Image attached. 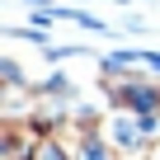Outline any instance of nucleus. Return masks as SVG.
<instances>
[{
  "label": "nucleus",
  "instance_id": "f257e3e1",
  "mask_svg": "<svg viewBox=\"0 0 160 160\" xmlns=\"http://www.w3.org/2000/svg\"><path fill=\"white\" fill-rule=\"evenodd\" d=\"M118 146L108 141V137H99V132H75V146H71V160H118L113 155Z\"/></svg>",
  "mask_w": 160,
  "mask_h": 160
}]
</instances>
